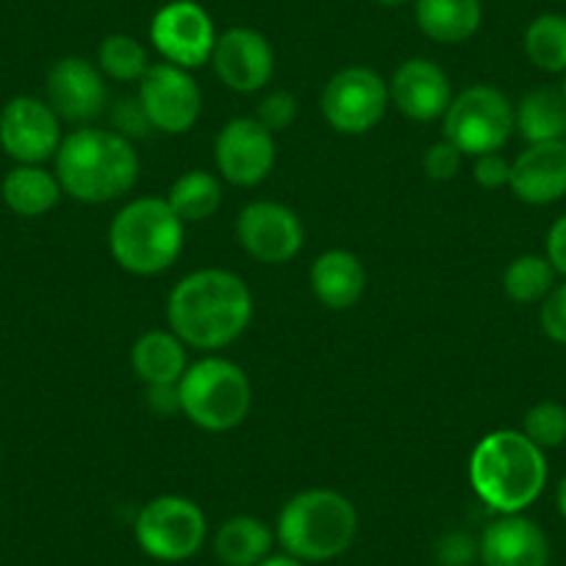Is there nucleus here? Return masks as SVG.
Wrapping results in <instances>:
<instances>
[{
	"instance_id": "nucleus-1",
	"label": "nucleus",
	"mask_w": 566,
	"mask_h": 566,
	"mask_svg": "<svg viewBox=\"0 0 566 566\" xmlns=\"http://www.w3.org/2000/svg\"><path fill=\"white\" fill-rule=\"evenodd\" d=\"M253 317L248 283L228 270H198L176 283L167 301L170 328L184 345L220 350L244 334Z\"/></svg>"
},
{
	"instance_id": "nucleus-2",
	"label": "nucleus",
	"mask_w": 566,
	"mask_h": 566,
	"mask_svg": "<svg viewBox=\"0 0 566 566\" xmlns=\"http://www.w3.org/2000/svg\"><path fill=\"white\" fill-rule=\"evenodd\" d=\"M56 178L81 203H108L128 192L139 178V156L117 130L78 128L56 154Z\"/></svg>"
},
{
	"instance_id": "nucleus-3",
	"label": "nucleus",
	"mask_w": 566,
	"mask_h": 566,
	"mask_svg": "<svg viewBox=\"0 0 566 566\" xmlns=\"http://www.w3.org/2000/svg\"><path fill=\"white\" fill-rule=\"evenodd\" d=\"M470 483L478 497L500 514H522L547 483V461L522 431H494L475 444Z\"/></svg>"
},
{
	"instance_id": "nucleus-4",
	"label": "nucleus",
	"mask_w": 566,
	"mask_h": 566,
	"mask_svg": "<svg viewBox=\"0 0 566 566\" xmlns=\"http://www.w3.org/2000/svg\"><path fill=\"white\" fill-rule=\"evenodd\" d=\"M358 533L356 505L334 489H306L283 505L277 542L301 560H331L350 549Z\"/></svg>"
},
{
	"instance_id": "nucleus-5",
	"label": "nucleus",
	"mask_w": 566,
	"mask_h": 566,
	"mask_svg": "<svg viewBox=\"0 0 566 566\" xmlns=\"http://www.w3.org/2000/svg\"><path fill=\"white\" fill-rule=\"evenodd\" d=\"M114 261L134 275H159L181 255L184 220L167 198H139L117 211L108 228Z\"/></svg>"
},
{
	"instance_id": "nucleus-6",
	"label": "nucleus",
	"mask_w": 566,
	"mask_h": 566,
	"mask_svg": "<svg viewBox=\"0 0 566 566\" xmlns=\"http://www.w3.org/2000/svg\"><path fill=\"white\" fill-rule=\"evenodd\" d=\"M181 413L211 433L233 431L250 411V380L239 364L228 358H200L178 380Z\"/></svg>"
},
{
	"instance_id": "nucleus-7",
	"label": "nucleus",
	"mask_w": 566,
	"mask_h": 566,
	"mask_svg": "<svg viewBox=\"0 0 566 566\" xmlns=\"http://www.w3.org/2000/svg\"><path fill=\"white\" fill-rule=\"evenodd\" d=\"M516 112L505 92L492 84L467 86L444 112V139L464 156L497 154L514 134Z\"/></svg>"
},
{
	"instance_id": "nucleus-8",
	"label": "nucleus",
	"mask_w": 566,
	"mask_h": 566,
	"mask_svg": "<svg viewBox=\"0 0 566 566\" xmlns=\"http://www.w3.org/2000/svg\"><path fill=\"white\" fill-rule=\"evenodd\" d=\"M206 531L209 525L200 505L178 494H161L150 500L139 511L134 525L142 553H148L156 560H167V564L192 558L203 547Z\"/></svg>"
},
{
	"instance_id": "nucleus-9",
	"label": "nucleus",
	"mask_w": 566,
	"mask_h": 566,
	"mask_svg": "<svg viewBox=\"0 0 566 566\" xmlns=\"http://www.w3.org/2000/svg\"><path fill=\"white\" fill-rule=\"evenodd\" d=\"M389 84L369 67H345L325 84L323 114L339 134H367L389 108Z\"/></svg>"
},
{
	"instance_id": "nucleus-10",
	"label": "nucleus",
	"mask_w": 566,
	"mask_h": 566,
	"mask_svg": "<svg viewBox=\"0 0 566 566\" xmlns=\"http://www.w3.org/2000/svg\"><path fill=\"white\" fill-rule=\"evenodd\" d=\"M150 42L165 62L184 70L200 67L214 53V20L195 0H170L150 20Z\"/></svg>"
},
{
	"instance_id": "nucleus-11",
	"label": "nucleus",
	"mask_w": 566,
	"mask_h": 566,
	"mask_svg": "<svg viewBox=\"0 0 566 566\" xmlns=\"http://www.w3.org/2000/svg\"><path fill=\"white\" fill-rule=\"evenodd\" d=\"M62 139V119L40 97H12L0 112V148L18 165L56 159Z\"/></svg>"
},
{
	"instance_id": "nucleus-12",
	"label": "nucleus",
	"mask_w": 566,
	"mask_h": 566,
	"mask_svg": "<svg viewBox=\"0 0 566 566\" xmlns=\"http://www.w3.org/2000/svg\"><path fill=\"white\" fill-rule=\"evenodd\" d=\"M139 103L161 134H187L200 117V90L189 70L170 62L150 64L139 81Z\"/></svg>"
},
{
	"instance_id": "nucleus-13",
	"label": "nucleus",
	"mask_w": 566,
	"mask_h": 566,
	"mask_svg": "<svg viewBox=\"0 0 566 566\" xmlns=\"http://www.w3.org/2000/svg\"><path fill=\"white\" fill-rule=\"evenodd\" d=\"M237 239L261 264H286L303 250L306 228L290 206L255 200L239 214Z\"/></svg>"
},
{
	"instance_id": "nucleus-14",
	"label": "nucleus",
	"mask_w": 566,
	"mask_h": 566,
	"mask_svg": "<svg viewBox=\"0 0 566 566\" xmlns=\"http://www.w3.org/2000/svg\"><path fill=\"white\" fill-rule=\"evenodd\" d=\"M214 161L233 187H255L275 167V136L255 117H237L217 134Z\"/></svg>"
},
{
	"instance_id": "nucleus-15",
	"label": "nucleus",
	"mask_w": 566,
	"mask_h": 566,
	"mask_svg": "<svg viewBox=\"0 0 566 566\" xmlns=\"http://www.w3.org/2000/svg\"><path fill=\"white\" fill-rule=\"evenodd\" d=\"M211 64H214L217 78L228 90L250 95V92H259L270 84L272 73H275V53H272V45L264 34L237 25V29H228L217 36Z\"/></svg>"
},
{
	"instance_id": "nucleus-16",
	"label": "nucleus",
	"mask_w": 566,
	"mask_h": 566,
	"mask_svg": "<svg viewBox=\"0 0 566 566\" xmlns=\"http://www.w3.org/2000/svg\"><path fill=\"white\" fill-rule=\"evenodd\" d=\"M48 103L64 123L84 125L101 117L106 106V81L101 67L78 56L56 62L48 73Z\"/></svg>"
},
{
	"instance_id": "nucleus-17",
	"label": "nucleus",
	"mask_w": 566,
	"mask_h": 566,
	"mask_svg": "<svg viewBox=\"0 0 566 566\" xmlns=\"http://www.w3.org/2000/svg\"><path fill=\"white\" fill-rule=\"evenodd\" d=\"M395 106L413 123H433L444 117L453 103L450 78L431 59H408L395 70L389 84Z\"/></svg>"
},
{
	"instance_id": "nucleus-18",
	"label": "nucleus",
	"mask_w": 566,
	"mask_h": 566,
	"mask_svg": "<svg viewBox=\"0 0 566 566\" xmlns=\"http://www.w3.org/2000/svg\"><path fill=\"white\" fill-rule=\"evenodd\" d=\"M511 192L531 206L555 203L566 195V139L527 145L511 161Z\"/></svg>"
},
{
	"instance_id": "nucleus-19",
	"label": "nucleus",
	"mask_w": 566,
	"mask_h": 566,
	"mask_svg": "<svg viewBox=\"0 0 566 566\" xmlns=\"http://www.w3.org/2000/svg\"><path fill=\"white\" fill-rule=\"evenodd\" d=\"M483 566H547L549 538L522 514H503L483 531L478 544Z\"/></svg>"
},
{
	"instance_id": "nucleus-20",
	"label": "nucleus",
	"mask_w": 566,
	"mask_h": 566,
	"mask_svg": "<svg viewBox=\"0 0 566 566\" xmlns=\"http://www.w3.org/2000/svg\"><path fill=\"white\" fill-rule=\"evenodd\" d=\"M312 290L334 312L353 308L367 290V270L350 250H328L312 266Z\"/></svg>"
},
{
	"instance_id": "nucleus-21",
	"label": "nucleus",
	"mask_w": 566,
	"mask_h": 566,
	"mask_svg": "<svg viewBox=\"0 0 566 566\" xmlns=\"http://www.w3.org/2000/svg\"><path fill=\"white\" fill-rule=\"evenodd\" d=\"M419 31L439 45L472 40L483 23L481 0H417L413 7Z\"/></svg>"
},
{
	"instance_id": "nucleus-22",
	"label": "nucleus",
	"mask_w": 566,
	"mask_h": 566,
	"mask_svg": "<svg viewBox=\"0 0 566 566\" xmlns=\"http://www.w3.org/2000/svg\"><path fill=\"white\" fill-rule=\"evenodd\" d=\"M130 364L145 386L178 384L187 373V350L172 331H148L136 339Z\"/></svg>"
},
{
	"instance_id": "nucleus-23",
	"label": "nucleus",
	"mask_w": 566,
	"mask_h": 566,
	"mask_svg": "<svg viewBox=\"0 0 566 566\" xmlns=\"http://www.w3.org/2000/svg\"><path fill=\"white\" fill-rule=\"evenodd\" d=\"M62 192L64 189L56 172L42 170V165H18L0 184L3 203L20 217L48 214L51 209H56Z\"/></svg>"
},
{
	"instance_id": "nucleus-24",
	"label": "nucleus",
	"mask_w": 566,
	"mask_h": 566,
	"mask_svg": "<svg viewBox=\"0 0 566 566\" xmlns=\"http://www.w3.org/2000/svg\"><path fill=\"white\" fill-rule=\"evenodd\" d=\"M272 542H275V536L261 520L231 516L217 531L214 553L226 566H259L261 560L270 558Z\"/></svg>"
},
{
	"instance_id": "nucleus-25",
	"label": "nucleus",
	"mask_w": 566,
	"mask_h": 566,
	"mask_svg": "<svg viewBox=\"0 0 566 566\" xmlns=\"http://www.w3.org/2000/svg\"><path fill=\"white\" fill-rule=\"evenodd\" d=\"M514 128L527 145L566 139V97L558 90H533L522 97Z\"/></svg>"
},
{
	"instance_id": "nucleus-26",
	"label": "nucleus",
	"mask_w": 566,
	"mask_h": 566,
	"mask_svg": "<svg viewBox=\"0 0 566 566\" xmlns=\"http://www.w3.org/2000/svg\"><path fill=\"white\" fill-rule=\"evenodd\" d=\"M167 203L172 206L184 222H203L220 209L222 203V187L217 176L206 170L184 172L176 184L170 187Z\"/></svg>"
},
{
	"instance_id": "nucleus-27",
	"label": "nucleus",
	"mask_w": 566,
	"mask_h": 566,
	"mask_svg": "<svg viewBox=\"0 0 566 566\" xmlns=\"http://www.w3.org/2000/svg\"><path fill=\"white\" fill-rule=\"evenodd\" d=\"M525 53L544 73H566L564 14H538L525 31Z\"/></svg>"
},
{
	"instance_id": "nucleus-28",
	"label": "nucleus",
	"mask_w": 566,
	"mask_h": 566,
	"mask_svg": "<svg viewBox=\"0 0 566 566\" xmlns=\"http://www.w3.org/2000/svg\"><path fill=\"white\" fill-rule=\"evenodd\" d=\"M555 286V270L547 255H520L509 264L503 275V290L520 306L527 303H542Z\"/></svg>"
},
{
	"instance_id": "nucleus-29",
	"label": "nucleus",
	"mask_w": 566,
	"mask_h": 566,
	"mask_svg": "<svg viewBox=\"0 0 566 566\" xmlns=\"http://www.w3.org/2000/svg\"><path fill=\"white\" fill-rule=\"evenodd\" d=\"M97 67H101L103 75L114 81H123V84L136 81L139 84L142 75L148 73L150 67L148 51H145V45L136 36L112 34L97 48Z\"/></svg>"
},
{
	"instance_id": "nucleus-30",
	"label": "nucleus",
	"mask_w": 566,
	"mask_h": 566,
	"mask_svg": "<svg viewBox=\"0 0 566 566\" xmlns=\"http://www.w3.org/2000/svg\"><path fill=\"white\" fill-rule=\"evenodd\" d=\"M522 433L536 444L538 450H553L566 442V406L553 400L536 402L525 413Z\"/></svg>"
},
{
	"instance_id": "nucleus-31",
	"label": "nucleus",
	"mask_w": 566,
	"mask_h": 566,
	"mask_svg": "<svg viewBox=\"0 0 566 566\" xmlns=\"http://www.w3.org/2000/svg\"><path fill=\"white\" fill-rule=\"evenodd\" d=\"M255 119L264 125L270 134H277V130L292 128V123L297 119V101L292 92L277 90L270 92L264 101L259 103V112H255Z\"/></svg>"
},
{
	"instance_id": "nucleus-32",
	"label": "nucleus",
	"mask_w": 566,
	"mask_h": 566,
	"mask_svg": "<svg viewBox=\"0 0 566 566\" xmlns=\"http://www.w3.org/2000/svg\"><path fill=\"white\" fill-rule=\"evenodd\" d=\"M542 331L558 345H566V283H555L538 312Z\"/></svg>"
},
{
	"instance_id": "nucleus-33",
	"label": "nucleus",
	"mask_w": 566,
	"mask_h": 566,
	"mask_svg": "<svg viewBox=\"0 0 566 566\" xmlns=\"http://www.w3.org/2000/svg\"><path fill=\"white\" fill-rule=\"evenodd\" d=\"M461 156L464 154L455 148L453 142L444 139L428 148L422 167L431 181H450V178H455V172L461 170Z\"/></svg>"
},
{
	"instance_id": "nucleus-34",
	"label": "nucleus",
	"mask_w": 566,
	"mask_h": 566,
	"mask_svg": "<svg viewBox=\"0 0 566 566\" xmlns=\"http://www.w3.org/2000/svg\"><path fill=\"white\" fill-rule=\"evenodd\" d=\"M114 130L123 134L125 139H136V136H148L154 130L148 114L142 108L139 97H125L114 106Z\"/></svg>"
},
{
	"instance_id": "nucleus-35",
	"label": "nucleus",
	"mask_w": 566,
	"mask_h": 566,
	"mask_svg": "<svg viewBox=\"0 0 566 566\" xmlns=\"http://www.w3.org/2000/svg\"><path fill=\"white\" fill-rule=\"evenodd\" d=\"M475 184L483 189H500L511 181V161L503 159L500 154L478 156L475 167H472Z\"/></svg>"
},
{
	"instance_id": "nucleus-36",
	"label": "nucleus",
	"mask_w": 566,
	"mask_h": 566,
	"mask_svg": "<svg viewBox=\"0 0 566 566\" xmlns=\"http://www.w3.org/2000/svg\"><path fill=\"white\" fill-rule=\"evenodd\" d=\"M145 402H148V408L156 413V417H172V413L181 411V395H178V384L148 386Z\"/></svg>"
},
{
	"instance_id": "nucleus-37",
	"label": "nucleus",
	"mask_w": 566,
	"mask_h": 566,
	"mask_svg": "<svg viewBox=\"0 0 566 566\" xmlns=\"http://www.w3.org/2000/svg\"><path fill=\"white\" fill-rule=\"evenodd\" d=\"M475 555V544L470 542V536H461V533H453V536H444L439 542V560L444 566H467Z\"/></svg>"
},
{
	"instance_id": "nucleus-38",
	"label": "nucleus",
	"mask_w": 566,
	"mask_h": 566,
	"mask_svg": "<svg viewBox=\"0 0 566 566\" xmlns=\"http://www.w3.org/2000/svg\"><path fill=\"white\" fill-rule=\"evenodd\" d=\"M547 261L553 264L555 275L566 277V214L549 226L547 231Z\"/></svg>"
},
{
	"instance_id": "nucleus-39",
	"label": "nucleus",
	"mask_w": 566,
	"mask_h": 566,
	"mask_svg": "<svg viewBox=\"0 0 566 566\" xmlns=\"http://www.w3.org/2000/svg\"><path fill=\"white\" fill-rule=\"evenodd\" d=\"M259 566H306V560L295 558V555L283 553V555H270V558L261 560Z\"/></svg>"
},
{
	"instance_id": "nucleus-40",
	"label": "nucleus",
	"mask_w": 566,
	"mask_h": 566,
	"mask_svg": "<svg viewBox=\"0 0 566 566\" xmlns=\"http://www.w3.org/2000/svg\"><path fill=\"white\" fill-rule=\"evenodd\" d=\"M555 503H558V514L564 516V522H566V475L560 478L558 492H555Z\"/></svg>"
},
{
	"instance_id": "nucleus-41",
	"label": "nucleus",
	"mask_w": 566,
	"mask_h": 566,
	"mask_svg": "<svg viewBox=\"0 0 566 566\" xmlns=\"http://www.w3.org/2000/svg\"><path fill=\"white\" fill-rule=\"evenodd\" d=\"M380 7H402V3H408V0H378Z\"/></svg>"
},
{
	"instance_id": "nucleus-42",
	"label": "nucleus",
	"mask_w": 566,
	"mask_h": 566,
	"mask_svg": "<svg viewBox=\"0 0 566 566\" xmlns=\"http://www.w3.org/2000/svg\"><path fill=\"white\" fill-rule=\"evenodd\" d=\"M560 92H564V97H566V78H564V90H560Z\"/></svg>"
}]
</instances>
